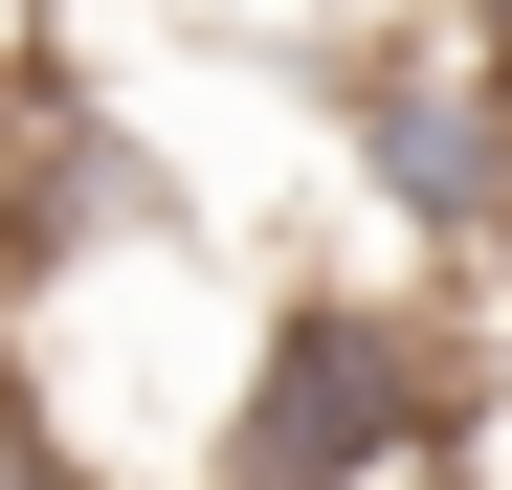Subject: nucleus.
<instances>
[{
  "instance_id": "2",
  "label": "nucleus",
  "mask_w": 512,
  "mask_h": 490,
  "mask_svg": "<svg viewBox=\"0 0 512 490\" xmlns=\"http://www.w3.org/2000/svg\"><path fill=\"white\" fill-rule=\"evenodd\" d=\"M334 156H357V201L401 223L423 290H490V268H512V67H490L468 23L334 45Z\"/></svg>"
},
{
  "instance_id": "3",
  "label": "nucleus",
  "mask_w": 512,
  "mask_h": 490,
  "mask_svg": "<svg viewBox=\"0 0 512 490\" xmlns=\"http://www.w3.org/2000/svg\"><path fill=\"white\" fill-rule=\"evenodd\" d=\"M0 23H45V0H0Z\"/></svg>"
},
{
  "instance_id": "1",
  "label": "nucleus",
  "mask_w": 512,
  "mask_h": 490,
  "mask_svg": "<svg viewBox=\"0 0 512 490\" xmlns=\"http://www.w3.org/2000/svg\"><path fill=\"white\" fill-rule=\"evenodd\" d=\"M201 490H468V335L423 290L290 268L245 312V357H223Z\"/></svg>"
}]
</instances>
